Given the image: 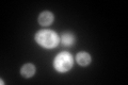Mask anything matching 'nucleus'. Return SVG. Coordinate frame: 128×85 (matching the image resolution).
I'll use <instances>...</instances> for the list:
<instances>
[{
  "label": "nucleus",
  "instance_id": "7ed1b4c3",
  "mask_svg": "<svg viewBox=\"0 0 128 85\" xmlns=\"http://www.w3.org/2000/svg\"><path fill=\"white\" fill-rule=\"evenodd\" d=\"M54 21V14L49 11H44L38 16V23L43 27L50 26Z\"/></svg>",
  "mask_w": 128,
  "mask_h": 85
},
{
  "label": "nucleus",
  "instance_id": "f03ea898",
  "mask_svg": "<svg viewBox=\"0 0 128 85\" xmlns=\"http://www.w3.org/2000/svg\"><path fill=\"white\" fill-rule=\"evenodd\" d=\"M73 56L67 52H61L54 59V67L59 72H66L73 67Z\"/></svg>",
  "mask_w": 128,
  "mask_h": 85
},
{
  "label": "nucleus",
  "instance_id": "20e7f679",
  "mask_svg": "<svg viewBox=\"0 0 128 85\" xmlns=\"http://www.w3.org/2000/svg\"><path fill=\"white\" fill-rule=\"evenodd\" d=\"M76 61H77V63L80 66H88L91 63L92 58L86 52H79V53H77V55H76Z\"/></svg>",
  "mask_w": 128,
  "mask_h": 85
},
{
  "label": "nucleus",
  "instance_id": "f257e3e1",
  "mask_svg": "<svg viewBox=\"0 0 128 85\" xmlns=\"http://www.w3.org/2000/svg\"><path fill=\"white\" fill-rule=\"evenodd\" d=\"M35 40L40 46L47 49H51L58 46L59 44V36L57 33L51 30H41L35 35Z\"/></svg>",
  "mask_w": 128,
  "mask_h": 85
},
{
  "label": "nucleus",
  "instance_id": "39448f33",
  "mask_svg": "<svg viewBox=\"0 0 128 85\" xmlns=\"http://www.w3.org/2000/svg\"><path fill=\"white\" fill-rule=\"evenodd\" d=\"M20 74L22 77H25V78H31V77H33V75L35 74V67L33 64H25L22 69H20Z\"/></svg>",
  "mask_w": 128,
  "mask_h": 85
},
{
  "label": "nucleus",
  "instance_id": "423d86ee",
  "mask_svg": "<svg viewBox=\"0 0 128 85\" xmlns=\"http://www.w3.org/2000/svg\"><path fill=\"white\" fill-rule=\"evenodd\" d=\"M61 42L64 46H72L75 44V36L72 33H63L61 36Z\"/></svg>",
  "mask_w": 128,
  "mask_h": 85
}]
</instances>
